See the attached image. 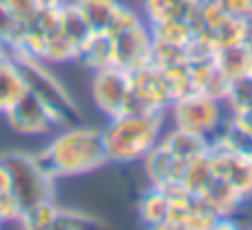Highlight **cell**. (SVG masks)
<instances>
[{
	"label": "cell",
	"mask_w": 252,
	"mask_h": 230,
	"mask_svg": "<svg viewBox=\"0 0 252 230\" xmlns=\"http://www.w3.org/2000/svg\"><path fill=\"white\" fill-rule=\"evenodd\" d=\"M167 118L171 120L174 128H181V130H189V132H196V135L213 140L218 135V130L223 128L228 110H225L223 100L189 91L169 105Z\"/></svg>",
	"instance_id": "cell-6"
},
{
	"label": "cell",
	"mask_w": 252,
	"mask_h": 230,
	"mask_svg": "<svg viewBox=\"0 0 252 230\" xmlns=\"http://www.w3.org/2000/svg\"><path fill=\"white\" fill-rule=\"evenodd\" d=\"M0 54L15 59L22 54V25L12 17L5 0H0Z\"/></svg>",
	"instance_id": "cell-20"
},
{
	"label": "cell",
	"mask_w": 252,
	"mask_h": 230,
	"mask_svg": "<svg viewBox=\"0 0 252 230\" xmlns=\"http://www.w3.org/2000/svg\"><path fill=\"white\" fill-rule=\"evenodd\" d=\"M245 44L250 47V52H252V20H248V39H245Z\"/></svg>",
	"instance_id": "cell-30"
},
{
	"label": "cell",
	"mask_w": 252,
	"mask_h": 230,
	"mask_svg": "<svg viewBox=\"0 0 252 230\" xmlns=\"http://www.w3.org/2000/svg\"><path fill=\"white\" fill-rule=\"evenodd\" d=\"M39 10H59L66 0H34Z\"/></svg>",
	"instance_id": "cell-29"
},
{
	"label": "cell",
	"mask_w": 252,
	"mask_h": 230,
	"mask_svg": "<svg viewBox=\"0 0 252 230\" xmlns=\"http://www.w3.org/2000/svg\"><path fill=\"white\" fill-rule=\"evenodd\" d=\"M22 218V206L12 191L0 196V228L2 226H17Z\"/></svg>",
	"instance_id": "cell-25"
},
{
	"label": "cell",
	"mask_w": 252,
	"mask_h": 230,
	"mask_svg": "<svg viewBox=\"0 0 252 230\" xmlns=\"http://www.w3.org/2000/svg\"><path fill=\"white\" fill-rule=\"evenodd\" d=\"M159 145L169 154H174L181 164H189V162L203 157V154L211 150V140L208 137L196 135V132H189V130H181V128H174V125L162 132Z\"/></svg>",
	"instance_id": "cell-13"
},
{
	"label": "cell",
	"mask_w": 252,
	"mask_h": 230,
	"mask_svg": "<svg viewBox=\"0 0 252 230\" xmlns=\"http://www.w3.org/2000/svg\"><path fill=\"white\" fill-rule=\"evenodd\" d=\"M196 15H198L196 0H142V17L150 25L167 22V20H181L193 27Z\"/></svg>",
	"instance_id": "cell-14"
},
{
	"label": "cell",
	"mask_w": 252,
	"mask_h": 230,
	"mask_svg": "<svg viewBox=\"0 0 252 230\" xmlns=\"http://www.w3.org/2000/svg\"><path fill=\"white\" fill-rule=\"evenodd\" d=\"M0 159L10 171L12 194L17 196L22 211H30L47 201H57V179H52L49 171L42 166L37 152L7 150L0 154Z\"/></svg>",
	"instance_id": "cell-5"
},
{
	"label": "cell",
	"mask_w": 252,
	"mask_h": 230,
	"mask_svg": "<svg viewBox=\"0 0 252 230\" xmlns=\"http://www.w3.org/2000/svg\"><path fill=\"white\" fill-rule=\"evenodd\" d=\"M223 12H228L230 17H240V20H252V2L250 0H213Z\"/></svg>",
	"instance_id": "cell-27"
},
{
	"label": "cell",
	"mask_w": 252,
	"mask_h": 230,
	"mask_svg": "<svg viewBox=\"0 0 252 230\" xmlns=\"http://www.w3.org/2000/svg\"><path fill=\"white\" fill-rule=\"evenodd\" d=\"M27 93V78L15 57L0 54V115H5Z\"/></svg>",
	"instance_id": "cell-16"
},
{
	"label": "cell",
	"mask_w": 252,
	"mask_h": 230,
	"mask_svg": "<svg viewBox=\"0 0 252 230\" xmlns=\"http://www.w3.org/2000/svg\"><path fill=\"white\" fill-rule=\"evenodd\" d=\"M37 159L57 181L79 179L110 164L103 147L100 128L81 120L54 130L37 150Z\"/></svg>",
	"instance_id": "cell-1"
},
{
	"label": "cell",
	"mask_w": 252,
	"mask_h": 230,
	"mask_svg": "<svg viewBox=\"0 0 252 230\" xmlns=\"http://www.w3.org/2000/svg\"><path fill=\"white\" fill-rule=\"evenodd\" d=\"M250 162H252V152H250Z\"/></svg>",
	"instance_id": "cell-31"
},
{
	"label": "cell",
	"mask_w": 252,
	"mask_h": 230,
	"mask_svg": "<svg viewBox=\"0 0 252 230\" xmlns=\"http://www.w3.org/2000/svg\"><path fill=\"white\" fill-rule=\"evenodd\" d=\"M5 5H7V10L12 12V17H15L20 25L30 22V20L34 17V12L39 10L34 0H5Z\"/></svg>",
	"instance_id": "cell-26"
},
{
	"label": "cell",
	"mask_w": 252,
	"mask_h": 230,
	"mask_svg": "<svg viewBox=\"0 0 252 230\" xmlns=\"http://www.w3.org/2000/svg\"><path fill=\"white\" fill-rule=\"evenodd\" d=\"M211 164H213V171L218 179H223L225 184H230L243 198L245 203L252 201V162L250 154H240L233 152L228 147H220L211 140Z\"/></svg>",
	"instance_id": "cell-10"
},
{
	"label": "cell",
	"mask_w": 252,
	"mask_h": 230,
	"mask_svg": "<svg viewBox=\"0 0 252 230\" xmlns=\"http://www.w3.org/2000/svg\"><path fill=\"white\" fill-rule=\"evenodd\" d=\"M74 64L86 69V71H91V74L100 71V69H108V66H115L113 64V39H110V34L91 30L88 37L76 49Z\"/></svg>",
	"instance_id": "cell-12"
},
{
	"label": "cell",
	"mask_w": 252,
	"mask_h": 230,
	"mask_svg": "<svg viewBox=\"0 0 252 230\" xmlns=\"http://www.w3.org/2000/svg\"><path fill=\"white\" fill-rule=\"evenodd\" d=\"M95 223H100L95 216H91V213H86L81 208H69V206H62L59 208V216H57V223H54V228L57 230H79V228H91V226H95Z\"/></svg>",
	"instance_id": "cell-24"
},
{
	"label": "cell",
	"mask_w": 252,
	"mask_h": 230,
	"mask_svg": "<svg viewBox=\"0 0 252 230\" xmlns=\"http://www.w3.org/2000/svg\"><path fill=\"white\" fill-rule=\"evenodd\" d=\"M93 32H110L125 2L120 0H74Z\"/></svg>",
	"instance_id": "cell-18"
},
{
	"label": "cell",
	"mask_w": 252,
	"mask_h": 230,
	"mask_svg": "<svg viewBox=\"0 0 252 230\" xmlns=\"http://www.w3.org/2000/svg\"><path fill=\"white\" fill-rule=\"evenodd\" d=\"M91 100L93 108L108 120L130 108L132 100V76L120 66H108L91 74Z\"/></svg>",
	"instance_id": "cell-7"
},
{
	"label": "cell",
	"mask_w": 252,
	"mask_h": 230,
	"mask_svg": "<svg viewBox=\"0 0 252 230\" xmlns=\"http://www.w3.org/2000/svg\"><path fill=\"white\" fill-rule=\"evenodd\" d=\"M59 203L57 201H47V203H39L30 211H22V218L17 223V228L25 230H54L57 223V216H59Z\"/></svg>",
	"instance_id": "cell-23"
},
{
	"label": "cell",
	"mask_w": 252,
	"mask_h": 230,
	"mask_svg": "<svg viewBox=\"0 0 252 230\" xmlns=\"http://www.w3.org/2000/svg\"><path fill=\"white\" fill-rule=\"evenodd\" d=\"M171 213V196L167 189H157V186H147V191L140 196L137 201V216L142 221V226L155 230H164Z\"/></svg>",
	"instance_id": "cell-17"
},
{
	"label": "cell",
	"mask_w": 252,
	"mask_h": 230,
	"mask_svg": "<svg viewBox=\"0 0 252 230\" xmlns=\"http://www.w3.org/2000/svg\"><path fill=\"white\" fill-rule=\"evenodd\" d=\"M167 113H142L127 110L108 118L100 128L103 147L110 164H137L150 152L167 130Z\"/></svg>",
	"instance_id": "cell-2"
},
{
	"label": "cell",
	"mask_w": 252,
	"mask_h": 230,
	"mask_svg": "<svg viewBox=\"0 0 252 230\" xmlns=\"http://www.w3.org/2000/svg\"><path fill=\"white\" fill-rule=\"evenodd\" d=\"M228 83H230V78L220 71V66L216 64L213 57L191 62V91L223 100L225 91H228Z\"/></svg>",
	"instance_id": "cell-15"
},
{
	"label": "cell",
	"mask_w": 252,
	"mask_h": 230,
	"mask_svg": "<svg viewBox=\"0 0 252 230\" xmlns=\"http://www.w3.org/2000/svg\"><path fill=\"white\" fill-rule=\"evenodd\" d=\"M7 191H12V179H10L7 166H5V164H2V159H0V196H2V194H7Z\"/></svg>",
	"instance_id": "cell-28"
},
{
	"label": "cell",
	"mask_w": 252,
	"mask_h": 230,
	"mask_svg": "<svg viewBox=\"0 0 252 230\" xmlns=\"http://www.w3.org/2000/svg\"><path fill=\"white\" fill-rule=\"evenodd\" d=\"M196 2H203V0H196Z\"/></svg>",
	"instance_id": "cell-32"
},
{
	"label": "cell",
	"mask_w": 252,
	"mask_h": 230,
	"mask_svg": "<svg viewBox=\"0 0 252 230\" xmlns=\"http://www.w3.org/2000/svg\"><path fill=\"white\" fill-rule=\"evenodd\" d=\"M213 179H216V171H213L211 157L206 152L203 157H198V159H193V162H189V164L184 166L179 184H181L186 191H191V194H201Z\"/></svg>",
	"instance_id": "cell-21"
},
{
	"label": "cell",
	"mask_w": 252,
	"mask_h": 230,
	"mask_svg": "<svg viewBox=\"0 0 252 230\" xmlns=\"http://www.w3.org/2000/svg\"><path fill=\"white\" fill-rule=\"evenodd\" d=\"M25 78H27V91L47 108V113L54 118L57 128L71 125L81 120V108L69 86L62 81V76L54 71L52 64L32 59V57H20L17 59Z\"/></svg>",
	"instance_id": "cell-3"
},
{
	"label": "cell",
	"mask_w": 252,
	"mask_h": 230,
	"mask_svg": "<svg viewBox=\"0 0 252 230\" xmlns=\"http://www.w3.org/2000/svg\"><path fill=\"white\" fill-rule=\"evenodd\" d=\"M213 59L230 81L238 76H245V74H252V52L248 44L220 47V49L213 52Z\"/></svg>",
	"instance_id": "cell-19"
},
{
	"label": "cell",
	"mask_w": 252,
	"mask_h": 230,
	"mask_svg": "<svg viewBox=\"0 0 252 230\" xmlns=\"http://www.w3.org/2000/svg\"><path fill=\"white\" fill-rule=\"evenodd\" d=\"M130 76H132V100H130L127 110L167 113L169 105L174 103V91L169 86V78L162 66L150 62L142 69L132 71Z\"/></svg>",
	"instance_id": "cell-8"
},
{
	"label": "cell",
	"mask_w": 252,
	"mask_h": 230,
	"mask_svg": "<svg viewBox=\"0 0 252 230\" xmlns=\"http://www.w3.org/2000/svg\"><path fill=\"white\" fill-rule=\"evenodd\" d=\"M225 110L228 113H250L252 110V74L233 78L225 91Z\"/></svg>",
	"instance_id": "cell-22"
},
{
	"label": "cell",
	"mask_w": 252,
	"mask_h": 230,
	"mask_svg": "<svg viewBox=\"0 0 252 230\" xmlns=\"http://www.w3.org/2000/svg\"><path fill=\"white\" fill-rule=\"evenodd\" d=\"M108 34L113 39V64L115 66L132 74L152 62V47H155L152 27L142 17L140 10L123 5V10Z\"/></svg>",
	"instance_id": "cell-4"
},
{
	"label": "cell",
	"mask_w": 252,
	"mask_h": 230,
	"mask_svg": "<svg viewBox=\"0 0 252 230\" xmlns=\"http://www.w3.org/2000/svg\"><path fill=\"white\" fill-rule=\"evenodd\" d=\"M142 164V174L147 186H157V189H171L181 181V171L186 164H181L174 154H169L159 142L140 159Z\"/></svg>",
	"instance_id": "cell-11"
},
{
	"label": "cell",
	"mask_w": 252,
	"mask_h": 230,
	"mask_svg": "<svg viewBox=\"0 0 252 230\" xmlns=\"http://www.w3.org/2000/svg\"><path fill=\"white\" fill-rule=\"evenodd\" d=\"M2 118H5L7 128L15 135H22V137H49L57 130L54 118L47 113V108L30 91Z\"/></svg>",
	"instance_id": "cell-9"
}]
</instances>
